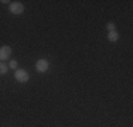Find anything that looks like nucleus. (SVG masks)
I'll return each instance as SVG.
<instances>
[{
    "instance_id": "nucleus-1",
    "label": "nucleus",
    "mask_w": 133,
    "mask_h": 127,
    "mask_svg": "<svg viewBox=\"0 0 133 127\" xmlns=\"http://www.w3.org/2000/svg\"><path fill=\"white\" fill-rule=\"evenodd\" d=\"M14 76H16V79H17L18 82H23V83L28 82V79H30V75H28V72L24 71V69H17Z\"/></svg>"
},
{
    "instance_id": "nucleus-2",
    "label": "nucleus",
    "mask_w": 133,
    "mask_h": 127,
    "mask_svg": "<svg viewBox=\"0 0 133 127\" xmlns=\"http://www.w3.org/2000/svg\"><path fill=\"white\" fill-rule=\"evenodd\" d=\"M10 11L13 13V14H21V13L24 11V4L20 2H13L10 4Z\"/></svg>"
},
{
    "instance_id": "nucleus-3",
    "label": "nucleus",
    "mask_w": 133,
    "mask_h": 127,
    "mask_svg": "<svg viewBox=\"0 0 133 127\" xmlns=\"http://www.w3.org/2000/svg\"><path fill=\"white\" fill-rule=\"evenodd\" d=\"M36 69L40 74H44L45 71H48V61L47 59H38L36 64Z\"/></svg>"
},
{
    "instance_id": "nucleus-4",
    "label": "nucleus",
    "mask_w": 133,
    "mask_h": 127,
    "mask_svg": "<svg viewBox=\"0 0 133 127\" xmlns=\"http://www.w3.org/2000/svg\"><path fill=\"white\" fill-rule=\"evenodd\" d=\"M11 55V48L9 45H4L0 48V59L2 61H4V59H9Z\"/></svg>"
},
{
    "instance_id": "nucleus-5",
    "label": "nucleus",
    "mask_w": 133,
    "mask_h": 127,
    "mask_svg": "<svg viewBox=\"0 0 133 127\" xmlns=\"http://www.w3.org/2000/svg\"><path fill=\"white\" fill-rule=\"evenodd\" d=\"M108 40H109L110 43H116V41L119 40V34L116 33V31H109V34H108Z\"/></svg>"
},
{
    "instance_id": "nucleus-6",
    "label": "nucleus",
    "mask_w": 133,
    "mask_h": 127,
    "mask_svg": "<svg viewBox=\"0 0 133 127\" xmlns=\"http://www.w3.org/2000/svg\"><path fill=\"white\" fill-rule=\"evenodd\" d=\"M7 72V65L4 62H0V75H4Z\"/></svg>"
},
{
    "instance_id": "nucleus-7",
    "label": "nucleus",
    "mask_w": 133,
    "mask_h": 127,
    "mask_svg": "<svg viewBox=\"0 0 133 127\" xmlns=\"http://www.w3.org/2000/svg\"><path fill=\"white\" fill-rule=\"evenodd\" d=\"M106 27H108V30H109V31H116V25H115L113 21H109V23L106 24Z\"/></svg>"
},
{
    "instance_id": "nucleus-8",
    "label": "nucleus",
    "mask_w": 133,
    "mask_h": 127,
    "mask_svg": "<svg viewBox=\"0 0 133 127\" xmlns=\"http://www.w3.org/2000/svg\"><path fill=\"white\" fill-rule=\"evenodd\" d=\"M17 65H18L17 61H11V62H10V68H11V69H16V68H17Z\"/></svg>"
}]
</instances>
